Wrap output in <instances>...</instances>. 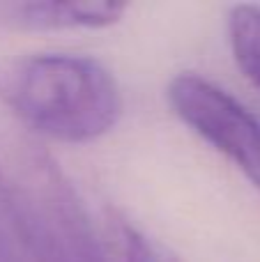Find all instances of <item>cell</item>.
Instances as JSON below:
<instances>
[{"mask_svg":"<svg viewBox=\"0 0 260 262\" xmlns=\"http://www.w3.org/2000/svg\"><path fill=\"white\" fill-rule=\"evenodd\" d=\"M0 99L37 134L90 143L118 124L124 101L115 76L95 58L35 53L0 64Z\"/></svg>","mask_w":260,"mask_h":262,"instance_id":"cell-2","label":"cell"},{"mask_svg":"<svg viewBox=\"0 0 260 262\" xmlns=\"http://www.w3.org/2000/svg\"><path fill=\"white\" fill-rule=\"evenodd\" d=\"M0 205L35 262H109L72 180L30 136H0Z\"/></svg>","mask_w":260,"mask_h":262,"instance_id":"cell-1","label":"cell"},{"mask_svg":"<svg viewBox=\"0 0 260 262\" xmlns=\"http://www.w3.org/2000/svg\"><path fill=\"white\" fill-rule=\"evenodd\" d=\"M106 251L118 262H180L166 246L147 237L122 216L106 221Z\"/></svg>","mask_w":260,"mask_h":262,"instance_id":"cell-6","label":"cell"},{"mask_svg":"<svg viewBox=\"0 0 260 262\" xmlns=\"http://www.w3.org/2000/svg\"><path fill=\"white\" fill-rule=\"evenodd\" d=\"M0 262H7V260H5V251H3V244H0Z\"/></svg>","mask_w":260,"mask_h":262,"instance_id":"cell-7","label":"cell"},{"mask_svg":"<svg viewBox=\"0 0 260 262\" xmlns=\"http://www.w3.org/2000/svg\"><path fill=\"white\" fill-rule=\"evenodd\" d=\"M127 12V5L111 0H72V3H0V23L14 30H76L109 28Z\"/></svg>","mask_w":260,"mask_h":262,"instance_id":"cell-4","label":"cell"},{"mask_svg":"<svg viewBox=\"0 0 260 262\" xmlns=\"http://www.w3.org/2000/svg\"><path fill=\"white\" fill-rule=\"evenodd\" d=\"M228 39L240 72L260 90V7L235 5L228 14Z\"/></svg>","mask_w":260,"mask_h":262,"instance_id":"cell-5","label":"cell"},{"mask_svg":"<svg viewBox=\"0 0 260 262\" xmlns=\"http://www.w3.org/2000/svg\"><path fill=\"white\" fill-rule=\"evenodd\" d=\"M168 104L196 136L237 166L260 191V120L230 92L198 74L170 81Z\"/></svg>","mask_w":260,"mask_h":262,"instance_id":"cell-3","label":"cell"}]
</instances>
